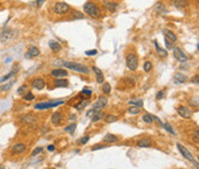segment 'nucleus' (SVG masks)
Listing matches in <instances>:
<instances>
[{"instance_id":"4c0bfd02","label":"nucleus","mask_w":199,"mask_h":169,"mask_svg":"<svg viewBox=\"0 0 199 169\" xmlns=\"http://www.w3.org/2000/svg\"><path fill=\"white\" fill-rule=\"evenodd\" d=\"M139 112H141V108L136 107V106H131L130 108H128V113L131 115H137V114H139Z\"/></svg>"},{"instance_id":"e433bc0d","label":"nucleus","mask_w":199,"mask_h":169,"mask_svg":"<svg viewBox=\"0 0 199 169\" xmlns=\"http://www.w3.org/2000/svg\"><path fill=\"white\" fill-rule=\"evenodd\" d=\"M162 127L165 128V130H166V131H168L169 133L174 135V136L176 135V132L174 131V129H173V127H171L169 123H162Z\"/></svg>"},{"instance_id":"8fccbe9b","label":"nucleus","mask_w":199,"mask_h":169,"mask_svg":"<svg viewBox=\"0 0 199 169\" xmlns=\"http://www.w3.org/2000/svg\"><path fill=\"white\" fill-rule=\"evenodd\" d=\"M101 111H103V109H101ZM97 112H98L97 109H95V108H92V109H90L89 112L86 113V116H88V118H91V116H92L93 114H96V113H97Z\"/></svg>"},{"instance_id":"473e14b6","label":"nucleus","mask_w":199,"mask_h":169,"mask_svg":"<svg viewBox=\"0 0 199 169\" xmlns=\"http://www.w3.org/2000/svg\"><path fill=\"white\" fill-rule=\"evenodd\" d=\"M101 91H103L105 94H109V93H111V91H112V89H111V84H109V83H107V82L103 83Z\"/></svg>"},{"instance_id":"5701e85b","label":"nucleus","mask_w":199,"mask_h":169,"mask_svg":"<svg viewBox=\"0 0 199 169\" xmlns=\"http://www.w3.org/2000/svg\"><path fill=\"white\" fill-rule=\"evenodd\" d=\"M48 46H50V48H51L53 52L61 51V45H60V43L57 42V40H50V42H48Z\"/></svg>"},{"instance_id":"c9c22d12","label":"nucleus","mask_w":199,"mask_h":169,"mask_svg":"<svg viewBox=\"0 0 199 169\" xmlns=\"http://www.w3.org/2000/svg\"><path fill=\"white\" fill-rule=\"evenodd\" d=\"M76 123H73V124H69V126H67L66 128H65V132H69L70 135H73L74 132H75L76 130Z\"/></svg>"},{"instance_id":"49530a36","label":"nucleus","mask_w":199,"mask_h":169,"mask_svg":"<svg viewBox=\"0 0 199 169\" xmlns=\"http://www.w3.org/2000/svg\"><path fill=\"white\" fill-rule=\"evenodd\" d=\"M163 97H165V90H161V91H159V92L156 93V100H160V99H162Z\"/></svg>"},{"instance_id":"bb28decb","label":"nucleus","mask_w":199,"mask_h":169,"mask_svg":"<svg viewBox=\"0 0 199 169\" xmlns=\"http://www.w3.org/2000/svg\"><path fill=\"white\" fill-rule=\"evenodd\" d=\"M105 8L108 12H115L118 8V2H106L105 4Z\"/></svg>"},{"instance_id":"f8f14e48","label":"nucleus","mask_w":199,"mask_h":169,"mask_svg":"<svg viewBox=\"0 0 199 169\" xmlns=\"http://www.w3.org/2000/svg\"><path fill=\"white\" fill-rule=\"evenodd\" d=\"M51 75L54 77V78H63V77H67L68 75V71L66 69H62V68H57V69H53L51 71Z\"/></svg>"},{"instance_id":"79ce46f5","label":"nucleus","mask_w":199,"mask_h":169,"mask_svg":"<svg viewBox=\"0 0 199 169\" xmlns=\"http://www.w3.org/2000/svg\"><path fill=\"white\" fill-rule=\"evenodd\" d=\"M165 8H166V7H165V5H163V4H161V2H159V4L156 6V12H159V13H161V12H166V9H165Z\"/></svg>"},{"instance_id":"2f4dec72","label":"nucleus","mask_w":199,"mask_h":169,"mask_svg":"<svg viewBox=\"0 0 199 169\" xmlns=\"http://www.w3.org/2000/svg\"><path fill=\"white\" fill-rule=\"evenodd\" d=\"M35 94L32 93V92H30V91H27L22 96V99H23L24 101H32V100H35Z\"/></svg>"},{"instance_id":"cd10ccee","label":"nucleus","mask_w":199,"mask_h":169,"mask_svg":"<svg viewBox=\"0 0 199 169\" xmlns=\"http://www.w3.org/2000/svg\"><path fill=\"white\" fill-rule=\"evenodd\" d=\"M104 121L106 123H113L118 121V116L116 115H113V114H107L104 116Z\"/></svg>"},{"instance_id":"6ab92c4d","label":"nucleus","mask_w":199,"mask_h":169,"mask_svg":"<svg viewBox=\"0 0 199 169\" xmlns=\"http://www.w3.org/2000/svg\"><path fill=\"white\" fill-rule=\"evenodd\" d=\"M53 85L54 88H67L69 85V82L65 78H55L53 82Z\"/></svg>"},{"instance_id":"72a5a7b5","label":"nucleus","mask_w":199,"mask_h":169,"mask_svg":"<svg viewBox=\"0 0 199 169\" xmlns=\"http://www.w3.org/2000/svg\"><path fill=\"white\" fill-rule=\"evenodd\" d=\"M152 68H153V65H152L151 61H145L144 62V65H143V69L145 73H150L152 70Z\"/></svg>"},{"instance_id":"3c124183","label":"nucleus","mask_w":199,"mask_h":169,"mask_svg":"<svg viewBox=\"0 0 199 169\" xmlns=\"http://www.w3.org/2000/svg\"><path fill=\"white\" fill-rule=\"evenodd\" d=\"M165 43H166V47H167V50H171V48H173V46H171V42L167 39V38H165Z\"/></svg>"},{"instance_id":"393cba45","label":"nucleus","mask_w":199,"mask_h":169,"mask_svg":"<svg viewBox=\"0 0 199 169\" xmlns=\"http://www.w3.org/2000/svg\"><path fill=\"white\" fill-rule=\"evenodd\" d=\"M151 141L148 138H142L137 141V146L138 147H150L151 146Z\"/></svg>"},{"instance_id":"1a4fd4ad","label":"nucleus","mask_w":199,"mask_h":169,"mask_svg":"<svg viewBox=\"0 0 199 169\" xmlns=\"http://www.w3.org/2000/svg\"><path fill=\"white\" fill-rule=\"evenodd\" d=\"M107 103H108V99L106 98V97H104V96H100L99 98L97 99V101L93 103L92 108H95L97 111H101L104 107H106Z\"/></svg>"},{"instance_id":"b1692460","label":"nucleus","mask_w":199,"mask_h":169,"mask_svg":"<svg viewBox=\"0 0 199 169\" xmlns=\"http://www.w3.org/2000/svg\"><path fill=\"white\" fill-rule=\"evenodd\" d=\"M88 105H89V101H88L86 99H82V100H80V103H77L74 105V108L77 109V111H82V109H84Z\"/></svg>"},{"instance_id":"423d86ee","label":"nucleus","mask_w":199,"mask_h":169,"mask_svg":"<svg viewBox=\"0 0 199 169\" xmlns=\"http://www.w3.org/2000/svg\"><path fill=\"white\" fill-rule=\"evenodd\" d=\"M12 38H13V30L5 27L4 30L0 33V42L2 43V44H7Z\"/></svg>"},{"instance_id":"39448f33","label":"nucleus","mask_w":199,"mask_h":169,"mask_svg":"<svg viewBox=\"0 0 199 169\" xmlns=\"http://www.w3.org/2000/svg\"><path fill=\"white\" fill-rule=\"evenodd\" d=\"M70 10V6L66 2H57L53 6V12L58 15H65Z\"/></svg>"},{"instance_id":"0eeeda50","label":"nucleus","mask_w":199,"mask_h":169,"mask_svg":"<svg viewBox=\"0 0 199 169\" xmlns=\"http://www.w3.org/2000/svg\"><path fill=\"white\" fill-rule=\"evenodd\" d=\"M173 52H174V58H175L178 62L184 63V62L188 61V55H186L184 52L181 50L180 47H175V48H173Z\"/></svg>"},{"instance_id":"4d7b16f0","label":"nucleus","mask_w":199,"mask_h":169,"mask_svg":"<svg viewBox=\"0 0 199 169\" xmlns=\"http://www.w3.org/2000/svg\"><path fill=\"white\" fill-rule=\"evenodd\" d=\"M69 118H70L69 120H75V118H76V115H75V114H70V116H69Z\"/></svg>"},{"instance_id":"58836bf2","label":"nucleus","mask_w":199,"mask_h":169,"mask_svg":"<svg viewBox=\"0 0 199 169\" xmlns=\"http://www.w3.org/2000/svg\"><path fill=\"white\" fill-rule=\"evenodd\" d=\"M27 91H29V88H28V85L27 84H23V85H21L19 89H17V94H20V96H23Z\"/></svg>"},{"instance_id":"412c9836","label":"nucleus","mask_w":199,"mask_h":169,"mask_svg":"<svg viewBox=\"0 0 199 169\" xmlns=\"http://www.w3.org/2000/svg\"><path fill=\"white\" fill-rule=\"evenodd\" d=\"M171 4H173V6H174L175 8H177V9H183V8H185L186 5H188L186 0H173Z\"/></svg>"},{"instance_id":"6e6d98bb","label":"nucleus","mask_w":199,"mask_h":169,"mask_svg":"<svg viewBox=\"0 0 199 169\" xmlns=\"http://www.w3.org/2000/svg\"><path fill=\"white\" fill-rule=\"evenodd\" d=\"M54 148H55V147H54V145H48L47 146V150L50 151V152H53V151H54Z\"/></svg>"},{"instance_id":"c03bdc74","label":"nucleus","mask_w":199,"mask_h":169,"mask_svg":"<svg viewBox=\"0 0 199 169\" xmlns=\"http://www.w3.org/2000/svg\"><path fill=\"white\" fill-rule=\"evenodd\" d=\"M42 151H43V147H42V146H39V147H36V148L33 150L32 153H31V156H36V155L39 154Z\"/></svg>"},{"instance_id":"09e8293b","label":"nucleus","mask_w":199,"mask_h":169,"mask_svg":"<svg viewBox=\"0 0 199 169\" xmlns=\"http://www.w3.org/2000/svg\"><path fill=\"white\" fill-rule=\"evenodd\" d=\"M97 53H98V51H97V50H91V51H86L85 52V54L88 56H93V55H96Z\"/></svg>"},{"instance_id":"20e7f679","label":"nucleus","mask_w":199,"mask_h":169,"mask_svg":"<svg viewBox=\"0 0 199 169\" xmlns=\"http://www.w3.org/2000/svg\"><path fill=\"white\" fill-rule=\"evenodd\" d=\"M65 103L63 100H59V101H46V103H38L35 105V109L38 111H44V109H50V108L57 107L59 105Z\"/></svg>"},{"instance_id":"c85d7f7f","label":"nucleus","mask_w":199,"mask_h":169,"mask_svg":"<svg viewBox=\"0 0 199 169\" xmlns=\"http://www.w3.org/2000/svg\"><path fill=\"white\" fill-rule=\"evenodd\" d=\"M14 81H9L7 84H4L0 86V92H7V91H9L10 89H12V86L14 85Z\"/></svg>"},{"instance_id":"a18cd8bd","label":"nucleus","mask_w":199,"mask_h":169,"mask_svg":"<svg viewBox=\"0 0 199 169\" xmlns=\"http://www.w3.org/2000/svg\"><path fill=\"white\" fill-rule=\"evenodd\" d=\"M89 139H90V136H84V137H82L81 139L78 141V144H86V143L89 141Z\"/></svg>"},{"instance_id":"2eb2a0df","label":"nucleus","mask_w":199,"mask_h":169,"mask_svg":"<svg viewBox=\"0 0 199 169\" xmlns=\"http://www.w3.org/2000/svg\"><path fill=\"white\" fill-rule=\"evenodd\" d=\"M62 120H63V115H62V113H60V112L53 113L52 116H51V122H52L54 126H59V124L62 122Z\"/></svg>"},{"instance_id":"9b49d317","label":"nucleus","mask_w":199,"mask_h":169,"mask_svg":"<svg viewBox=\"0 0 199 169\" xmlns=\"http://www.w3.org/2000/svg\"><path fill=\"white\" fill-rule=\"evenodd\" d=\"M45 85H46V83H45V81L43 80V78H40V77H37V78H33L32 81H31V86H32L33 89L36 90H43L44 88H45Z\"/></svg>"},{"instance_id":"f03ea898","label":"nucleus","mask_w":199,"mask_h":169,"mask_svg":"<svg viewBox=\"0 0 199 169\" xmlns=\"http://www.w3.org/2000/svg\"><path fill=\"white\" fill-rule=\"evenodd\" d=\"M63 66L66 67L67 69H71V70H75L77 73H81V74H85V75L90 74V69L84 65L78 63V62H63Z\"/></svg>"},{"instance_id":"aec40b11","label":"nucleus","mask_w":199,"mask_h":169,"mask_svg":"<svg viewBox=\"0 0 199 169\" xmlns=\"http://www.w3.org/2000/svg\"><path fill=\"white\" fill-rule=\"evenodd\" d=\"M163 35H165V38H167L169 42L174 43L177 40V37H176V35L171 30H168V29H165L163 30Z\"/></svg>"},{"instance_id":"ddd939ff","label":"nucleus","mask_w":199,"mask_h":169,"mask_svg":"<svg viewBox=\"0 0 199 169\" xmlns=\"http://www.w3.org/2000/svg\"><path fill=\"white\" fill-rule=\"evenodd\" d=\"M25 148H27L25 144H23V143H16L15 145L12 146V153L13 154H21V153H23L25 151Z\"/></svg>"},{"instance_id":"f3484780","label":"nucleus","mask_w":199,"mask_h":169,"mask_svg":"<svg viewBox=\"0 0 199 169\" xmlns=\"http://www.w3.org/2000/svg\"><path fill=\"white\" fill-rule=\"evenodd\" d=\"M118 136H115V135H112V133H107V135H105V137L103 138V141L106 143V144H113V143H116L118 141Z\"/></svg>"},{"instance_id":"f704fd0d","label":"nucleus","mask_w":199,"mask_h":169,"mask_svg":"<svg viewBox=\"0 0 199 169\" xmlns=\"http://www.w3.org/2000/svg\"><path fill=\"white\" fill-rule=\"evenodd\" d=\"M70 17H71V19L81 20V19H84V15L82 14L81 12H78V10H75V12H71Z\"/></svg>"},{"instance_id":"a211bd4d","label":"nucleus","mask_w":199,"mask_h":169,"mask_svg":"<svg viewBox=\"0 0 199 169\" xmlns=\"http://www.w3.org/2000/svg\"><path fill=\"white\" fill-rule=\"evenodd\" d=\"M186 81H188L186 76L183 75L182 73H176L175 75H174V83L175 84H183Z\"/></svg>"},{"instance_id":"c756f323","label":"nucleus","mask_w":199,"mask_h":169,"mask_svg":"<svg viewBox=\"0 0 199 169\" xmlns=\"http://www.w3.org/2000/svg\"><path fill=\"white\" fill-rule=\"evenodd\" d=\"M129 105H130V106H136V107L142 108L144 103H143L142 99H131V100H129Z\"/></svg>"},{"instance_id":"7c9ffc66","label":"nucleus","mask_w":199,"mask_h":169,"mask_svg":"<svg viewBox=\"0 0 199 169\" xmlns=\"http://www.w3.org/2000/svg\"><path fill=\"white\" fill-rule=\"evenodd\" d=\"M143 121L145 123H147V124H152L153 123V121H154V118H153V115L152 114H150V113H145L144 115H143Z\"/></svg>"},{"instance_id":"9d476101","label":"nucleus","mask_w":199,"mask_h":169,"mask_svg":"<svg viewBox=\"0 0 199 169\" xmlns=\"http://www.w3.org/2000/svg\"><path fill=\"white\" fill-rule=\"evenodd\" d=\"M177 113H178V115L181 118H186V120L191 118V116H192V112L188 107H185V106H178L177 107Z\"/></svg>"},{"instance_id":"a878e982","label":"nucleus","mask_w":199,"mask_h":169,"mask_svg":"<svg viewBox=\"0 0 199 169\" xmlns=\"http://www.w3.org/2000/svg\"><path fill=\"white\" fill-rule=\"evenodd\" d=\"M104 116H105L104 112H103V111H98L96 114H93V115L91 116V120H92V122H98L100 120H103Z\"/></svg>"},{"instance_id":"de8ad7c7","label":"nucleus","mask_w":199,"mask_h":169,"mask_svg":"<svg viewBox=\"0 0 199 169\" xmlns=\"http://www.w3.org/2000/svg\"><path fill=\"white\" fill-rule=\"evenodd\" d=\"M82 94H85L88 97H91V96H92V91L89 89H86V88H84V89L82 90Z\"/></svg>"},{"instance_id":"864d4df0","label":"nucleus","mask_w":199,"mask_h":169,"mask_svg":"<svg viewBox=\"0 0 199 169\" xmlns=\"http://www.w3.org/2000/svg\"><path fill=\"white\" fill-rule=\"evenodd\" d=\"M192 83H196V84H198V75H196L192 78Z\"/></svg>"},{"instance_id":"a19ab883","label":"nucleus","mask_w":199,"mask_h":169,"mask_svg":"<svg viewBox=\"0 0 199 169\" xmlns=\"http://www.w3.org/2000/svg\"><path fill=\"white\" fill-rule=\"evenodd\" d=\"M106 147H108V146L104 145V144H97V145H95V146H92V147H91V151L101 150V148H106Z\"/></svg>"},{"instance_id":"f257e3e1","label":"nucleus","mask_w":199,"mask_h":169,"mask_svg":"<svg viewBox=\"0 0 199 169\" xmlns=\"http://www.w3.org/2000/svg\"><path fill=\"white\" fill-rule=\"evenodd\" d=\"M83 9H84V13L91 16V17H100V15H101L100 8L92 1L85 2L84 6H83Z\"/></svg>"},{"instance_id":"603ef678","label":"nucleus","mask_w":199,"mask_h":169,"mask_svg":"<svg viewBox=\"0 0 199 169\" xmlns=\"http://www.w3.org/2000/svg\"><path fill=\"white\" fill-rule=\"evenodd\" d=\"M44 2H45V0H36V4H37L38 7H42Z\"/></svg>"},{"instance_id":"7ed1b4c3","label":"nucleus","mask_w":199,"mask_h":169,"mask_svg":"<svg viewBox=\"0 0 199 169\" xmlns=\"http://www.w3.org/2000/svg\"><path fill=\"white\" fill-rule=\"evenodd\" d=\"M126 63H127V67H128L129 70L135 71L137 70L138 68V56L135 54V53H130L127 55V59H126Z\"/></svg>"},{"instance_id":"6e6552de","label":"nucleus","mask_w":199,"mask_h":169,"mask_svg":"<svg viewBox=\"0 0 199 169\" xmlns=\"http://www.w3.org/2000/svg\"><path fill=\"white\" fill-rule=\"evenodd\" d=\"M176 146H177V148H178V151H180V153L183 156H184L185 159L186 160H189V161H193L194 160V158H193V155H192V153L190 152L185 146H183L182 144H180V143H177L176 144Z\"/></svg>"},{"instance_id":"dca6fc26","label":"nucleus","mask_w":199,"mask_h":169,"mask_svg":"<svg viewBox=\"0 0 199 169\" xmlns=\"http://www.w3.org/2000/svg\"><path fill=\"white\" fill-rule=\"evenodd\" d=\"M92 70L95 71L96 74V80H97V83H99V84H103L105 82V77H104V74H103V71L100 70L98 67H93L92 68Z\"/></svg>"},{"instance_id":"4468645a","label":"nucleus","mask_w":199,"mask_h":169,"mask_svg":"<svg viewBox=\"0 0 199 169\" xmlns=\"http://www.w3.org/2000/svg\"><path fill=\"white\" fill-rule=\"evenodd\" d=\"M39 54H40V51H39L36 46H33L32 45V46L29 47L28 52L25 53V58H27V59H31V58H36V56H38Z\"/></svg>"},{"instance_id":"4be33fe9","label":"nucleus","mask_w":199,"mask_h":169,"mask_svg":"<svg viewBox=\"0 0 199 169\" xmlns=\"http://www.w3.org/2000/svg\"><path fill=\"white\" fill-rule=\"evenodd\" d=\"M154 46H156V53L161 56V58H167V56H168V52H167L166 50L161 48V47H160V45H159V43L156 42V40H154Z\"/></svg>"},{"instance_id":"5fc2aeb1","label":"nucleus","mask_w":199,"mask_h":169,"mask_svg":"<svg viewBox=\"0 0 199 169\" xmlns=\"http://www.w3.org/2000/svg\"><path fill=\"white\" fill-rule=\"evenodd\" d=\"M193 138L196 139V141H198V130H196L193 133Z\"/></svg>"},{"instance_id":"37998d69","label":"nucleus","mask_w":199,"mask_h":169,"mask_svg":"<svg viewBox=\"0 0 199 169\" xmlns=\"http://www.w3.org/2000/svg\"><path fill=\"white\" fill-rule=\"evenodd\" d=\"M189 103L192 107H196V108L198 107V98H191L189 100Z\"/></svg>"},{"instance_id":"ea45409f","label":"nucleus","mask_w":199,"mask_h":169,"mask_svg":"<svg viewBox=\"0 0 199 169\" xmlns=\"http://www.w3.org/2000/svg\"><path fill=\"white\" fill-rule=\"evenodd\" d=\"M15 75V73L13 70L10 71L9 74H7V75L6 76H4V77H2V78H1V80H0V83H4V82H5V81H7V80H9L10 77H13V76Z\"/></svg>"}]
</instances>
